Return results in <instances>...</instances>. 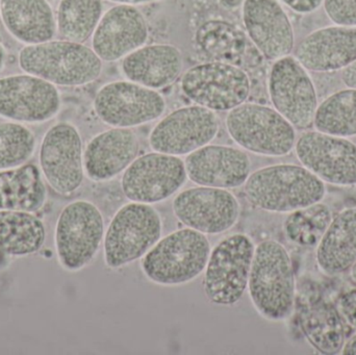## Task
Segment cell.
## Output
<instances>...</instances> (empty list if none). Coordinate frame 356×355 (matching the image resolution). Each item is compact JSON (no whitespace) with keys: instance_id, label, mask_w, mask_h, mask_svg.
I'll list each match as a JSON object with an SVG mask.
<instances>
[{"instance_id":"1","label":"cell","mask_w":356,"mask_h":355,"mask_svg":"<svg viewBox=\"0 0 356 355\" xmlns=\"http://www.w3.org/2000/svg\"><path fill=\"white\" fill-rule=\"evenodd\" d=\"M244 193L254 208L290 214L321 202L326 187L325 183L302 165L276 164L250 173Z\"/></svg>"},{"instance_id":"2","label":"cell","mask_w":356,"mask_h":355,"mask_svg":"<svg viewBox=\"0 0 356 355\" xmlns=\"http://www.w3.org/2000/svg\"><path fill=\"white\" fill-rule=\"evenodd\" d=\"M249 297L266 320L280 322L292 315L296 304V281L290 254L275 240L255 246L248 281Z\"/></svg>"},{"instance_id":"3","label":"cell","mask_w":356,"mask_h":355,"mask_svg":"<svg viewBox=\"0 0 356 355\" xmlns=\"http://www.w3.org/2000/svg\"><path fill=\"white\" fill-rule=\"evenodd\" d=\"M18 65L23 72L60 87L88 85L102 72V60L92 48L63 39L25 45L19 51Z\"/></svg>"},{"instance_id":"4","label":"cell","mask_w":356,"mask_h":355,"mask_svg":"<svg viewBox=\"0 0 356 355\" xmlns=\"http://www.w3.org/2000/svg\"><path fill=\"white\" fill-rule=\"evenodd\" d=\"M211 251L207 236L188 227L177 229L161 238L142 258V272L156 285H186L204 271Z\"/></svg>"},{"instance_id":"5","label":"cell","mask_w":356,"mask_h":355,"mask_svg":"<svg viewBox=\"0 0 356 355\" xmlns=\"http://www.w3.org/2000/svg\"><path fill=\"white\" fill-rule=\"evenodd\" d=\"M225 126L232 141L257 156L282 158L294 149L296 129L275 108L244 102L228 112Z\"/></svg>"},{"instance_id":"6","label":"cell","mask_w":356,"mask_h":355,"mask_svg":"<svg viewBox=\"0 0 356 355\" xmlns=\"http://www.w3.org/2000/svg\"><path fill=\"white\" fill-rule=\"evenodd\" d=\"M163 221L152 204L129 202L117 210L104 233V263L110 269L143 258L162 238Z\"/></svg>"},{"instance_id":"7","label":"cell","mask_w":356,"mask_h":355,"mask_svg":"<svg viewBox=\"0 0 356 355\" xmlns=\"http://www.w3.org/2000/svg\"><path fill=\"white\" fill-rule=\"evenodd\" d=\"M254 251V242L242 233L226 236L211 249L203 277V291L211 304L232 306L242 299Z\"/></svg>"},{"instance_id":"8","label":"cell","mask_w":356,"mask_h":355,"mask_svg":"<svg viewBox=\"0 0 356 355\" xmlns=\"http://www.w3.org/2000/svg\"><path fill=\"white\" fill-rule=\"evenodd\" d=\"M104 219L97 206L79 199L67 204L58 215L54 247L64 270L77 272L89 266L104 238Z\"/></svg>"},{"instance_id":"9","label":"cell","mask_w":356,"mask_h":355,"mask_svg":"<svg viewBox=\"0 0 356 355\" xmlns=\"http://www.w3.org/2000/svg\"><path fill=\"white\" fill-rule=\"evenodd\" d=\"M180 89L197 106L229 112L247 101L251 81L241 67L211 60L188 68L182 75Z\"/></svg>"},{"instance_id":"10","label":"cell","mask_w":356,"mask_h":355,"mask_svg":"<svg viewBox=\"0 0 356 355\" xmlns=\"http://www.w3.org/2000/svg\"><path fill=\"white\" fill-rule=\"evenodd\" d=\"M268 93L275 108L295 129L314 126L318 106L317 90L309 71L295 56L275 60L268 77Z\"/></svg>"},{"instance_id":"11","label":"cell","mask_w":356,"mask_h":355,"mask_svg":"<svg viewBox=\"0 0 356 355\" xmlns=\"http://www.w3.org/2000/svg\"><path fill=\"white\" fill-rule=\"evenodd\" d=\"M93 106L104 124L121 129H133L156 121L167 108L160 92L131 81L106 83L96 93Z\"/></svg>"},{"instance_id":"12","label":"cell","mask_w":356,"mask_h":355,"mask_svg":"<svg viewBox=\"0 0 356 355\" xmlns=\"http://www.w3.org/2000/svg\"><path fill=\"white\" fill-rule=\"evenodd\" d=\"M42 175L49 187L60 195H71L83 185V139L72 123L52 125L42 139L39 154Z\"/></svg>"},{"instance_id":"13","label":"cell","mask_w":356,"mask_h":355,"mask_svg":"<svg viewBox=\"0 0 356 355\" xmlns=\"http://www.w3.org/2000/svg\"><path fill=\"white\" fill-rule=\"evenodd\" d=\"M186 179L180 156L154 151L131 163L121 177V189L131 201L156 204L177 194Z\"/></svg>"},{"instance_id":"14","label":"cell","mask_w":356,"mask_h":355,"mask_svg":"<svg viewBox=\"0 0 356 355\" xmlns=\"http://www.w3.org/2000/svg\"><path fill=\"white\" fill-rule=\"evenodd\" d=\"M219 129V119L213 110L197 104L184 106L156 123L149 135V145L154 151L188 156L211 144Z\"/></svg>"},{"instance_id":"15","label":"cell","mask_w":356,"mask_h":355,"mask_svg":"<svg viewBox=\"0 0 356 355\" xmlns=\"http://www.w3.org/2000/svg\"><path fill=\"white\" fill-rule=\"evenodd\" d=\"M62 98L56 85L35 75L0 77V117L13 122L40 124L60 113Z\"/></svg>"},{"instance_id":"16","label":"cell","mask_w":356,"mask_h":355,"mask_svg":"<svg viewBox=\"0 0 356 355\" xmlns=\"http://www.w3.org/2000/svg\"><path fill=\"white\" fill-rule=\"evenodd\" d=\"M172 210L186 227L205 236H217L236 224L241 204L229 190L198 185L179 192L173 199Z\"/></svg>"},{"instance_id":"17","label":"cell","mask_w":356,"mask_h":355,"mask_svg":"<svg viewBox=\"0 0 356 355\" xmlns=\"http://www.w3.org/2000/svg\"><path fill=\"white\" fill-rule=\"evenodd\" d=\"M294 149L300 164L323 183L356 185V144L348 138L307 131L296 140Z\"/></svg>"},{"instance_id":"18","label":"cell","mask_w":356,"mask_h":355,"mask_svg":"<svg viewBox=\"0 0 356 355\" xmlns=\"http://www.w3.org/2000/svg\"><path fill=\"white\" fill-rule=\"evenodd\" d=\"M245 33L264 58L280 60L295 47L292 22L280 0H243Z\"/></svg>"},{"instance_id":"19","label":"cell","mask_w":356,"mask_h":355,"mask_svg":"<svg viewBox=\"0 0 356 355\" xmlns=\"http://www.w3.org/2000/svg\"><path fill=\"white\" fill-rule=\"evenodd\" d=\"M147 21L137 6L117 4L102 15L93 35L92 49L102 62H117L145 45Z\"/></svg>"},{"instance_id":"20","label":"cell","mask_w":356,"mask_h":355,"mask_svg":"<svg viewBox=\"0 0 356 355\" xmlns=\"http://www.w3.org/2000/svg\"><path fill=\"white\" fill-rule=\"evenodd\" d=\"M184 166L195 185L225 190L242 187L251 173L248 154L225 145L203 146L186 156Z\"/></svg>"},{"instance_id":"21","label":"cell","mask_w":356,"mask_h":355,"mask_svg":"<svg viewBox=\"0 0 356 355\" xmlns=\"http://www.w3.org/2000/svg\"><path fill=\"white\" fill-rule=\"evenodd\" d=\"M139 137L131 129L112 127L94 135L83 149V168L90 181L104 183L124 172L139 156Z\"/></svg>"},{"instance_id":"22","label":"cell","mask_w":356,"mask_h":355,"mask_svg":"<svg viewBox=\"0 0 356 355\" xmlns=\"http://www.w3.org/2000/svg\"><path fill=\"white\" fill-rule=\"evenodd\" d=\"M294 56L307 71L344 70L356 60V26L334 24L316 29L298 44Z\"/></svg>"},{"instance_id":"23","label":"cell","mask_w":356,"mask_h":355,"mask_svg":"<svg viewBox=\"0 0 356 355\" xmlns=\"http://www.w3.org/2000/svg\"><path fill=\"white\" fill-rule=\"evenodd\" d=\"M195 43L213 62L241 68H255L264 56L242 29L227 21L213 19L201 24L195 33Z\"/></svg>"},{"instance_id":"24","label":"cell","mask_w":356,"mask_h":355,"mask_svg":"<svg viewBox=\"0 0 356 355\" xmlns=\"http://www.w3.org/2000/svg\"><path fill=\"white\" fill-rule=\"evenodd\" d=\"M182 69L181 51L171 44L142 46L125 56L121 63V70L127 81L156 91L173 85Z\"/></svg>"},{"instance_id":"25","label":"cell","mask_w":356,"mask_h":355,"mask_svg":"<svg viewBox=\"0 0 356 355\" xmlns=\"http://www.w3.org/2000/svg\"><path fill=\"white\" fill-rule=\"evenodd\" d=\"M0 19L6 31L25 45L54 40L56 20L48 0H0Z\"/></svg>"},{"instance_id":"26","label":"cell","mask_w":356,"mask_h":355,"mask_svg":"<svg viewBox=\"0 0 356 355\" xmlns=\"http://www.w3.org/2000/svg\"><path fill=\"white\" fill-rule=\"evenodd\" d=\"M297 310L301 331L318 352L334 355L342 352L346 331L338 308L323 298L309 297L301 300Z\"/></svg>"},{"instance_id":"27","label":"cell","mask_w":356,"mask_h":355,"mask_svg":"<svg viewBox=\"0 0 356 355\" xmlns=\"http://www.w3.org/2000/svg\"><path fill=\"white\" fill-rule=\"evenodd\" d=\"M316 260L330 276L350 271L356 263V208H347L332 218L317 245Z\"/></svg>"},{"instance_id":"28","label":"cell","mask_w":356,"mask_h":355,"mask_svg":"<svg viewBox=\"0 0 356 355\" xmlns=\"http://www.w3.org/2000/svg\"><path fill=\"white\" fill-rule=\"evenodd\" d=\"M41 171L33 164L0 170V210L35 213L47 200Z\"/></svg>"},{"instance_id":"29","label":"cell","mask_w":356,"mask_h":355,"mask_svg":"<svg viewBox=\"0 0 356 355\" xmlns=\"http://www.w3.org/2000/svg\"><path fill=\"white\" fill-rule=\"evenodd\" d=\"M45 240L44 223L33 213L0 210V254L31 256L42 249Z\"/></svg>"},{"instance_id":"30","label":"cell","mask_w":356,"mask_h":355,"mask_svg":"<svg viewBox=\"0 0 356 355\" xmlns=\"http://www.w3.org/2000/svg\"><path fill=\"white\" fill-rule=\"evenodd\" d=\"M104 15V0H60L56 33L63 40L85 43L93 35Z\"/></svg>"},{"instance_id":"31","label":"cell","mask_w":356,"mask_h":355,"mask_svg":"<svg viewBox=\"0 0 356 355\" xmlns=\"http://www.w3.org/2000/svg\"><path fill=\"white\" fill-rule=\"evenodd\" d=\"M314 126L316 131L337 137L356 135V89L334 92L318 106Z\"/></svg>"},{"instance_id":"32","label":"cell","mask_w":356,"mask_h":355,"mask_svg":"<svg viewBox=\"0 0 356 355\" xmlns=\"http://www.w3.org/2000/svg\"><path fill=\"white\" fill-rule=\"evenodd\" d=\"M332 221L330 206L322 202L290 213L284 221V229L289 241L302 247L319 244Z\"/></svg>"},{"instance_id":"33","label":"cell","mask_w":356,"mask_h":355,"mask_svg":"<svg viewBox=\"0 0 356 355\" xmlns=\"http://www.w3.org/2000/svg\"><path fill=\"white\" fill-rule=\"evenodd\" d=\"M37 148L35 133L22 123H0V170L26 164Z\"/></svg>"},{"instance_id":"34","label":"cell","mask_w":356,"mask_h":355,"mask_svg":"<svg viewBox=\"0 0 356 355\" xmlns=\"http://www.w3.org/2000/svg\"><path fill=\"white\" fill-rule=\"evenodd\" d=\"M323 6L334 24L356 26V0H324Z\"/></svg>"},{"instance_id":"35","label":"cell","mask_w":356,"mask_h":355,"mask_svg":"<svg viewBox=\"0 0 356 355\" xmlns=\"http://www.w3.org/2000/svg\"><path fill=\"white\" fill-rule=\"evenodd\" d=\"M338 308L345 322L356 329V288L341 295L339 298Z\"/></svg>"},{"instance_id":"36","label":"cell","mask_w":356,"mask_h":355,"mask_svg":"<svg viewBox=\"0 0 356 355\" xmlns=\"http://www.w3.org/2000/svg\"><path fill=\"white\" fill-rule=\"evenodd\" d=\"M293 12L300 15H309L323 6L324 0H280Z\"/></svg>"},{"instance_id":"37","label":"cell","mask_w":356,"mask_h":355,"mask_svg":"<svg viewBox=\"0 0 356 355\" xmlns=\"http://www.w3.org/2000/svg\"><path fill=\"white\" fill-rule=\"evenodd\" d=\"M341 79L347 88L356 89V60L341 73Z\"/></svg>"},{"instance_id":"38","label":"cell","mask_w":356,"mask_h":355,"mask_svg":"<svg viewBox=\"0 0 356 355\" xmlns=\"http://www.w3.org/2000/svg\"><path fill=\"white\" fill-rule=\"evenodd\" d=\"M341 354L344 355H356V335L345 342Z\"/></svg>"},{"instance_id":"39","label":"cell","mask_w":356,"mask_h":355,"mask_svg":"<svg viewBox=\"0 0 356 355\" xmlns=\"http://www.w3.org/2000/svg\"><path fill=\"white\" fill-rule=\"evenodd\" d=\"M117 4H127V6H139V4L150 3V2L159 1V0H108Z\"/></svg>"},{"instance_id":"40","label":"cell","mask_w":356,"mask_h":355,"mask_svg":"<svg viewBox=\"0 0 356 355\" xmlns=\"http://www.w3.org/2000/svg\"><path fill=\"white\" fill-rule=\"evenodd\" d=\"M220 1L226 8H234L240 3H243V0H220Z\"/></svg>"},{"instance_id":"41","label":"cell","mask_w":356,"mask_h":355,"mask_svg":"<svg viewBox=\"0 0 356 355\" xmlns=\"http://www.w3.org/2000/svg\"><path fill=\"white\" fill-rule=\"evenodd\" d=\"M4 63H6V50H4L3 46L0 44V72L3 69Z\"/></svg>"},{"instance_id":"42","label":"cell","mask_w":356,"mask_h":355,"mask_svg":"<svg viewBox=\"0 0 356 355\" xmlns=\"http://www.w3.org/2000/svg\"><path fill=\"white\" fill-rule=\"evenodd\" d=\"M350 279L351 281L356 286V263L350 269Z\"/></svg>"}]
</instances>
